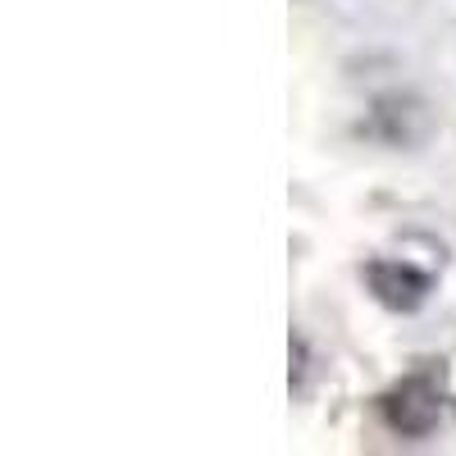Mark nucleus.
Instances as JSON below:
<instances>
[{"label":"nucleus","instance_id":"f257e3e1","mask_svg":"<svg viewBox=\"0 0 456 456\" xmlns=\"http://www.w3.org/2000/svg\"><path fill=\"white\" fill-rule=\"evenodd\" d=\"M379 420L397 438H429L443 425V379L434 370H411L379 397Z\"/></svg>","mask_w":456,"mask_h":456},{"label":"nucleus","instance_id":"f03ea898","mask_svg":"<svg viewBox=\"0 0 456 456\" xmlns=\"http://www.w3.org/2000/svg\"><path fill=\"white\" fill-rule=\"evenodd\" d=\"M361 279H365L370 297L384 311H393V315H415L434 297V274L420 270V265H411V260L379 256V260H370L361 270Z\"/></svg>","mask_w":456,"mask_h":456}]
</instances>
